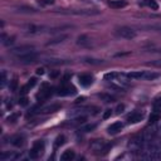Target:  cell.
<instances>
[{
    "mask_svg": "<svg viewBox=\"0 0 161 161\" xmlns=\"http://www.w3.org/2000/svg\"><path fill=\"white\" fill-rule=\"evenodd\" d=\"M127 77L131 79H142L144 78V70H135L127 74Z\"/></svg>",
    "mask_w": 161,
    "mask_h": 161,
    "instance_id": "44dd1931",
    "label": "cell"
},
{
    "mask_svg": "<svg viewBox=\"0 0 161 161\" xmlns=\"http://www.w3.org/2000/svg\"><path fill=\"white\" fill-rule=\"evenodd\" d=\"M117 74L118 73H107V74H105V79H113L117 77Z\"/></svg>",
    "mask_w": 161,
    "mask_h": 161,
    "instance_id": "f35d334b",
    "label": "cell"
},
{
    "mask_svg": "<svg viewBox=\"0 0 161 161\" xmlns=\"http://www.w3.org/2000/svg\"><path fill=\"white\" fill-rule=\"evenodd\" d=\"M74 93H75V88L72 84H65V83H62V86L57 91L58 96H70V94H74Z\"/></svg>",
    "mask_w": 161,
    "mask_h": 161,
    "instance_id": "8992f818",
    "label": "cell"
},
{
    "mask_svg": "<svg viewBox=\"0 0 161 161\" xmlns=\"http://www.w3.org/2000/svg\"><path fill=\"white\" fill-rule=\"evenodd\" d=\"M34 50V48L30 45H22V47H17V48H13L10 49L9 52H10L12 54L14 55H22V54H25V53H29V52H33Z\"/></svg>",
    "mask_w": 161,
    "mask_h": 161,
    "instance_id": "52a82bcc",
    "label": "cell"
},
{
    "mask_svg": "<svg viewBox=\"0 0 161 161\" xmlns=\"http://www.w3.org/2000/svg\"><path fill=\"white\" fill-rule=\"evenodd\" d=\"M146 65H151V67H157L161 68V59H156V60H151V62H147Z\"/></svg>",
    "mask_w": 161,
    "mask_h": 161,
    "instance_id": "f546056e",
    "label": "cell"
},
{
    "mask_svg": "<svg viewBox=\"0 0 161 161\" xmlns=\"http://www.w3.org/2000/svg\"><path fill=\"white\" fill-rule=\"evenodd\" d=\"M64 142H65V137H64L63 135H59V136L55 139V141H54V149L60 147L62 145H64Z\"/></svg>",
    "mask_w": 161,
    "mask_h": 161,
    "instance_id": "7402d4cb",
    "label": "cell"
},
{
    "mask_svg": "<svg viewBox=\"0 0 161 161\" xmlns=\"http://www.w3.org/2000/svg\"><path fill=\"white\" fill-rule=\"evenodd\" d=\"M60 107H62L60 106V103H52V105L44 106L43 108H40L38 112H40V113H53L55 111H58Z\"/></svg>",
    "mask_w": 161,
    "mask_h": 161,
    "instance_id": "5bb4252c",
    "label": "cell"
},
{
    "mask_svg": "<svg viewBox=\"0 0 161 161\" xmlns=\"http://www.w3.org/2000/svg\"><path fill=\"white\" fill-rule=\"evenodd\" d=\"M87 118L86 116H78L77 118H74V120H69V121H65L64 124H62L63 127H74V126H79L84 124V121H86Z\"/></svg>",
    "mask_w": 161,
    "mask_h": 161,
    "instance_id": "ba28073f",
    "label": "cell"
},
{
    "mask_svg": "<svg viewBox=\"0 0 161 161\" xmlns=\"http://www.w3.org/2000/svg\"><path fill=\"white\" fill-rule=\"evenodd\" d=\"M144 157L150 160H156L161 157V140H150L147 150L145 151Z\"/></svg>",
    "mask_w": 161,
    "mask_h": 161,
    "instance_id": "6da1fadb",
    "label": "cell"
},
{
    "mask_svg": "<svg viewBox=\"0 0 161 161\" xmlns=\"http://www.w3.org/2000/svg\"><path fill=\"white\" fill-rule=\"evenodd\" d=\"M23 29L25 32H29V33H39V32H45V29H49V28H45V27H42V25L28 24V25L23 27Z\"/></svg>",
    "mask_w": 161,
    "mask_h": 161,
    "instance_id": "9a60e30c",
    "label": "cell"
},
{
    "mask_svg": "<svg viewBox=\"0 0 161 161\" xmlns=\"http://www.w3.org/2000/svg\"><path fill=\"white\" fill-rule=\"evenodd\" d=\"M96 126H97L96 124H88V125H86V126H83L79 131H80V132H91V131H93L94 129H96Z\"/></svg>",
    "mask_w": 161,
    "mask_h": 161,
    "instance_id": "484cf974",
    "label": "cell"
},
{
    "mask_svg": "<svg viewBox=\"0 0 161 161\" xmlns=\"http://www.w3.org/2000/svg\"><path fill=\"white\" fill-rule=\"evenodd\" d=\"M5 83H6V73H5V70H3L1 72V87L5 86Z\"/></svg>",
    "mask_w": 161,
    "mask_h": 161,
    "instance_id": "74e56055",
    "label": "cell"
},
{
    "mask_svg": "<svg viewBox=\"0 0 161 161\" xmlns=\"http://www.w3.org/2000/svg\"><path fill=\"white\" fill-rule=\"evenodd\" d=\"M0 157H1L3 161H5V160H8V159H15L17 155L14 154V152H10V151H9V152H4V154H1V156H0Z\"/></svg>",
    "mask_w": 161,
    "mask_h": 161,
    "instance_id": "83f0119b",
    "label": "cell"
},
{
    "mask_svg": "<svg viewBox=\"0 0 161 161\" xmlns=\"http://www.w3.org/2000/svg\"><path fill=\"white\" fill-rule=\"evenodd\" d=\"M160 120V113L159 112H154V113H151L150 115V118H149V124L151 125V124H155L156 121H159Z\"/></svg>",
    "mask_w": 161,
    "mask_h": 161,
    "instance_id": "d4e9b609",
    "label": "cell"
},
{
    "mask_svg": "<svg viewBox=\"0 0 161 161\" xmlns=\"http://www.w3.org/2000/svg\"><path fill=\"white\" fill-rule=\"evenodd\" d=\"M35 84H37V78H35V77H32V78L29 79V82H28L25 86H23V87L20 88V96H25V94L29 92L30 89L35 86Z\"/></svg>",
    "mask_w": 161,
    "mask_h": 161,
    "instance_id": "7c38bea8",
    "label": "cell"
},
{
    "mask_svg": "<svg viewBox=\"0 0 161 161\" xmlns=\"http://www.w3.org/2000/svg\"><path fill=\"white\" fill-rule=\"evenodd\" d=\"M65 39H68V35L67 34H62V35H58L55 38H52V39L47 43V45H54V44H59L62 43V42H64Z\"/></svg>",
    "mask_w": 161,
    "mask_h": 161,
    "instance_id": "2e32d148",
    "label": "cell"
},
{
    "mask_svg": "<svg viewBox=\"0 0 161 161\" xmlns=\"http://www.w3.org/2000/svg\"><path fill=\"white\" fill-rule=\"evenodd\" d=\"M154 108H155V111H156V112H160V111H161V99H157V101L155 102Z\"/></svg>",
    "mask_w": 161,
    "mask_h": 161,
    "instance_id": "8d00e7d4",
    "label": "cell"
},
{
    "mask_svg": "<svg viewBox=\"0 0 161 161\" xmlns=\"http://www.w3.org/2000/svg\"><path fill=\"white\" fill-rule=\"evenodd\" d=\"M17 88H18V79L15 78V79H13L12 83H10V91L12 92H15Z\"/></svg>",
    "mask_w": 161,
    "mask_h": 161,
    "instance_id": "d6a6232c",
    "label": "cell"
},
{
    "mask_svg": "<svg viewBox=\"0 0 161 161\" xmlns=\"http://www.w3.org/2000/svg\"><path fill=\"white\" fill-rule=\"evenodd\" d=\"M117 34L125 39H134L136 37V32L130 27H121L117 29Z\"/></svg>",
    "mask_w": 161,
    "mask_h": 161,
    "instance_id": "277c9868",
    "label": "cell"
},
{
    "mask_svg": "<svg viewBox=\"0 0 161 161\" xmlns=\"http://www.w3.org/2000/svg\"><path fill=\"white\" fill-rule=\"evenodd\" d=\"M17 59H18L20 63H34L35 60L38 59V54L35 53L34 50H33V52H29V53L18 55Z\"/></svg>",
    "mask_w": 161,
    "mask_h": 161,
    "instance_id": "5b68a950",
    "label": "cell"
},
{
    "mask_svg": "<svg viewBox=\"0 0 161 161\" xmlns=\"http://www.w3.org/2000/svg\"><path fill=\"white\" fill-rule=\"evenodd\" d=\"M89 147L94 154H107V150L111 147V145L106 144L105 140H93Z\"/></svg>",
    "mask_w": 161,
    "mask_h": 161,
    "instance_id": "3957f363",
    "label": "cell"
},
{
    "mask_svg": "<svg viewBox=\"0 0 161 161\" xmlns=\"http://www.w3.org/2000/svg\"><path fill=\"white\" fill-rule=\"evenodd\" d=\"M84 99H86V97H78L77 99H75V103H80V102H83Z\"/></svg>",
    "mask_w": 161,
    "mask_h": 161,
    "instance_id": "ee69618b",
    "label": "cell"
},
{
    "mask_svg": "<svg viewBox=\"0 0 161 161\" xmlns=\"http://www.w3.org/2000/svg\"><path fill=\"white\" fill-rule=\"evenodd\" d=\"M12 144L15 146V147H20V146L24 145V137L23 136H14L12 139Z\"/></svg>",
    "mask_w": 161,
    "mask_h": 161,
    "instance_id": "ffe728a7",
    "label": "cell"
},
{
    "mask_svg": "<svg viewBox=\"0 0 161 161\" xmlns=\"http://www.w3.org/2000/svg\"><path fill=\"white\" fill-rule=\"evenodd\" d=\"M86 63H89V64H101L103 60H99V59H92V58H86L84 59Z\"/></svg>",
    "mask_w": 161,
    "mask_h": 161,
    "instance_id": "1f68e13d",
    "label": "cell"
},
{
    "mask_svg": "<svg viewBox=\"0 0 161 161\" xmlns=\"http://www.w3.org/2000/svg\"><path fill=\"white\" fill-rule=\"evenodd\" d=\"M124 110H125V106L124 105H118L117 108H116V112L117 113H122V112H124Z\"/></svg>",
    "mask_w": 161,
    "mask_h": 161,
    "instance_id": "ab89813d",
    "label": "cell"
},
{
    "mask_svg": "<svg viewBox=\"0 0 161 161\" xmlns=\"http://www.w3.org/2000/svg\"><path fill=\"white\" fill-rule=\"evenodd\" d=\"M19 105L23 106V107H25L29 105V98L25 97V96H22L20 98H19Z\"/></svg>",
    "mask_w": 161,
    "mask_h": 161,
    "instance_id": "f1b7e54d",
    "label": "cell"
},
{
    "mask_svg": "<svg viewBox=\"0 0 161 161\" xmlns=\"http://www.w3.org/2000/svg\"><path fill=\"white\" fill-rule=\"evenodd\" d=\"M44 150H45V145H44V141L42 140H38L33 144V147L29 151V157L32 160H35V159H39L42 155L44 154Z\"/></svg>",
    "mask_w": 161,
    "mask_h": 161,
    "instance_id": "7a4b0ae2",
    "label": "cell"
},
{
    "mask_svg": "<svg viewBox=\"0 0 161 161\" xmlns=\"http://www.w3.org/2000/svg\"><path fill=\"white\" fill-rule=\"evenodd\" d=\"M19 117H20V113H19V112L13 113V115H10V116L8 117V122H15Z\"/></svg>",
    "mask_w": 161,
    "mask_h": 161,
    "instance_id": "4dcf8cb0",
    "label": "cell"
},
{
    "mask_svg": "<svg viewBox=\"0 0 161 161\" xmlns=\"http://www.w3.org/2000/svg\"><path fill=\"white\" fill-rule=\"evenodd\" d=\"M160 75L159 73H155V72H151V70H144V78L145 80H154L156 78H159Z\"/></svg>",
    "mask_w": 161,
    "mask_h": 161,
    "instance_id": "d6986e66",
    "label": "cell"
},
{
    "mask_svg": "<svg viewBox=\"0 0 161 161\" xmlns=\"http://www.w3.org/2000/svg\"><path fill=\"white\" fill-rule=\"evenodd\" d=\"M75 157V152L73 150H65L64 152L62 154V156H60V160L62 161H70L73 160Z\"/></svg>",
    "mask_w": 161,
    "mask_h": 161,
    "instance_id": "e0dca14e",
    "label": "cell"
},
{
    "mask_svg": "<svg viewBox=\"0 0 161 161\" xmlns=\"http://www.w3.org/2000/svg\"><path fill=\"white\" fill-rule=\"evenodd\" d=\"M144 3L151 9V10H159V5L155 0H144Z\"/></svg>",
    "mask_w": 161,
    "mask_h": 161,
    "instance_id": "603a6c76",
    "label": "cell"
},
{
    "mask_svg": "<svg viewBox=\"0 0 161 161\" xmlns=\"http://www.w3.org/2000/svg\"><path fill=\"white\" fill-rule=\"evenodd\" d=\"M14 42H15V37H9V38H8V40H4V42H3V44L8 47V45L13 44Z\"/></svg>",
    "mask_w": 161,
    "mask_h": 161,
    "instance_id": "d590c367",
    "label": "cell"
},
{
    "mask_svg": "<svg viewBox=\"0 0 161 161\" xmlns=\"http://www.w3.org/2000/svg\"><path fill=\"white\" fill-rule=\"evenodd\" d=\"M45 62L49 64H63L64 63L63 60H60V59H47Z\"/></svg>",
    "mask_w": 161,
    "mask_h": 161,
    "instance_id": "e575fe53",
    "label": "cell"
},
{
    "mask_svg": "<svg viewBox=\"0 0 161 161\" xmlns=\"http://www.w3.org/2000/svg\"><path fill=\"white\" fill-rule=\"evenodd\" d=\"M59 75H60L59 70H52V72L49 73V78H50V79H55V78H58Z\"/></svg>",
    "mask_w": 161,
    "mask_h": 161,
    "instance_id": "836d02e7",
    "label": "cell"
},
{
    "mask_svg": "<svg viewBox=\"0 0 161 161\" xmlns=\"http://www.w3.org/2000/svg\"><path fill=\"white\" fill-rule=\"evenodd\" d=\"M42 4H44V5H52V4H54V0H42Z\"/></svg>",
    "mask_w": 161,
    "mask_h": 161,
    "instance_id": "b9f144b4",
    "label": "cell"
},
{
    "mask_svg": "<svg viewBox=\"0 0 161 161\" xmlns=\"http://www.w3.org/2000/svg\"><path fill=\"white\" fill-rule=\"evenodd\" d=\"M77 44H78V45H87V44H89V38H88L87 35H80V37H78Z\"/></svg>",
    "mask_w": 161,
    "mask_h": 161,
    "instance_id": "cb8c5ba5",
    "label": "cell"
},
{
    "mask_svg": "<svg viewBox=\"0 0 161 161\" xmlns=\"http://www.w3.org/2000/svg\"><path fill=\"white\" fill-rule=\"evenodd\" d=\"M35 73H37L38 75H43V74H44V68H37V69H35Z\"/></svg>",
    "mask_w": 161,
    "mask_h": 161,
    "instance_id": "7bdbcfd3",
    "label": "cell"
},
{
    "mask_svg": "<svg viewBox=\"0 0 161 161\" xmlns=\"http://www.w3.org/2000/svg\"><path fill=\"white\" fill-rule=\"evenodd\" d=\"M122 129H124V124H122V122H120V121H117V122H113L112 125L108 126L107 131H108V134H110V135H116V134H118V132H120Z\"/></svg>",
    "mask_w": 161,
    "mask_h": 161,
    "instance_id": "4fadbf2b",
    "label": "cell"
},
{
    "mask_svg": "<svg viewBox=\"0 0 161 161\" xmlns=\"http://www.w3.org/2000/svg\"><path fill=\"white\" fill-rule=\"evenodd\" d=\"M144 120V112H132L131 115H129L127 117V121H129V124H137V122L142 121Z\"/></svg>",
    "mask_w": 161,
    "mask_h": 161,
    "instance_id": "8fae6325",
    "label": "cell"
},
{
    "mask_svg": "<svg viewBox=\"0 0 161 161\" xmlns=\"http://www.w3.org/2000/svg\"><path fill=\"white\" fill-rule=\"evenodd\" d=\"M98 97L102 98L105 102H113V101H115V98H113L112 96H110V94H106V93H99Z\"/></svg>",
    "mask_w": 161,
    "mask_h": 161,
    "instance_id": "4316f807",
    "label": "cell"
},
{
    "mask_svg": "<svg viewBox=\"0 0 161 161\" xmlns=\"http://www.w3.org/2000/svg\"><path fill=\"white\" fill-rule=\"evenodd\" d=\"M112 115V111L111 110H106L105 111V113H103V118H105V120H106V118H108V117H110Z\"/></svg>",
    "mask_w": 161,
    "mask_h": 161,
    "instance_id": "60d3db41",
    "label": "cell"
},
{
    "mask_svg": "<svg viewBox=\"0 0 161 161\" xmlns=\"http://www.w3.org/2000/svg\"><path fill=\"white\" fill-rule=\"evenodd\" d=\"M52 91H53V89H52L47 83H44V84H43V88H42L40 92L37 94V98H38V99H47L48 97H50L52 93H53Z\"/></svg>",
    "mask_w": 161,
    "mask_h": 161,
    "instance_id": "9c48e42d",
    "label": "cell"
},
{
    "mask_svg": "<svg viewBox=\"0 0 161 161\" xmlns=\"http://www.w3.org/2000/svg\"><path fill=\"white\" fill-rule=\"evenodd\" d=\"M78 80H79L80 86L88 87L93 83V75H91V74H80L78 77Z\"/></svg>",
    "mask_w": 161,
    "mask_h": 161,
    "instance_id": "30bf717a",
    "label": "cell"
},
{
    "mask_svg": "<svg viewBox=\"0 0 161 161\" xmlns=\"http://www.w3.org/2000/svg\"><path fill=\"white\" fill-rule=\"evenodd\" d=\"M108 5L112 9H121V8H125L127 5V3L124 1V0H111V1L108 3Z\"/></svg>",
    "mask_w": 161,
    "mask_h": 161,
    "instance_id": "ac0fdd59",
    "label": "cell"
}]
</instances>
